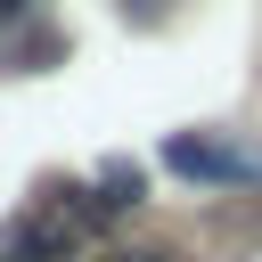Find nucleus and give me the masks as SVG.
<instances>
[{
    "mask_svg": "<svg viewBox=\"0 0 262 262\" xmlns=\"http://www.w3.org/2000/svg\"><path fill=\"white\" fill-rule=\"evenodd\" d=\"M98 262H180V254H164V246H147V254H131V246H115V254H98Z\"/></svg>",
    "mask_w": 262,
    "mask_h": 262,
    "instance_id": "obj_3",
    "label": "nucleus"
},
{
    "mask_svg": "<svg viewBox=\"0 0 262 262\" xmlns=\"http://www.w3.org/2000/svg\"><path fill=\"white\" fill-rule=\"evenodd\" d=\"M98 221H106V213H98L90 188H74V205H33V213L0 221V262H66L74 237L98 229Z\"/></svg>",
    "mask_w": 262,
    "mask_h": 262,
    "instance_id": "obj_1",
    "label": "nucleus"
},
{
    "mask_svg": "<svg viewBox=\"0 0 262 262\" xmlns=\"http://www.w3.org/2000/svg\"><path fill=\"white\" fill-rule=\"evenodd\" d=\"M164 164H172L180 180H262V156H254V147H229V139H213V131L164 139Z\"/></svg>",
    "mask_w": 262,
    "mask_h": 262,
    "instance_id": "obj_2",
    "label": "nucleus"
},
{
    "mask_svg": "<svg viewBox=\"0 0 262 262\" xmlns=\"http://www.w3.org/2000/svg\"><path fill=\"white\" fill-rule=\"evenodd\" d=\"M16 8H33V0H0V25H8V16H16Z\"/></svg>",
    "mask_w": 262,
    "mask_h": 262,
    "instance_id": "obj_4",
    "label": "nucleus"
}]
</instances>
